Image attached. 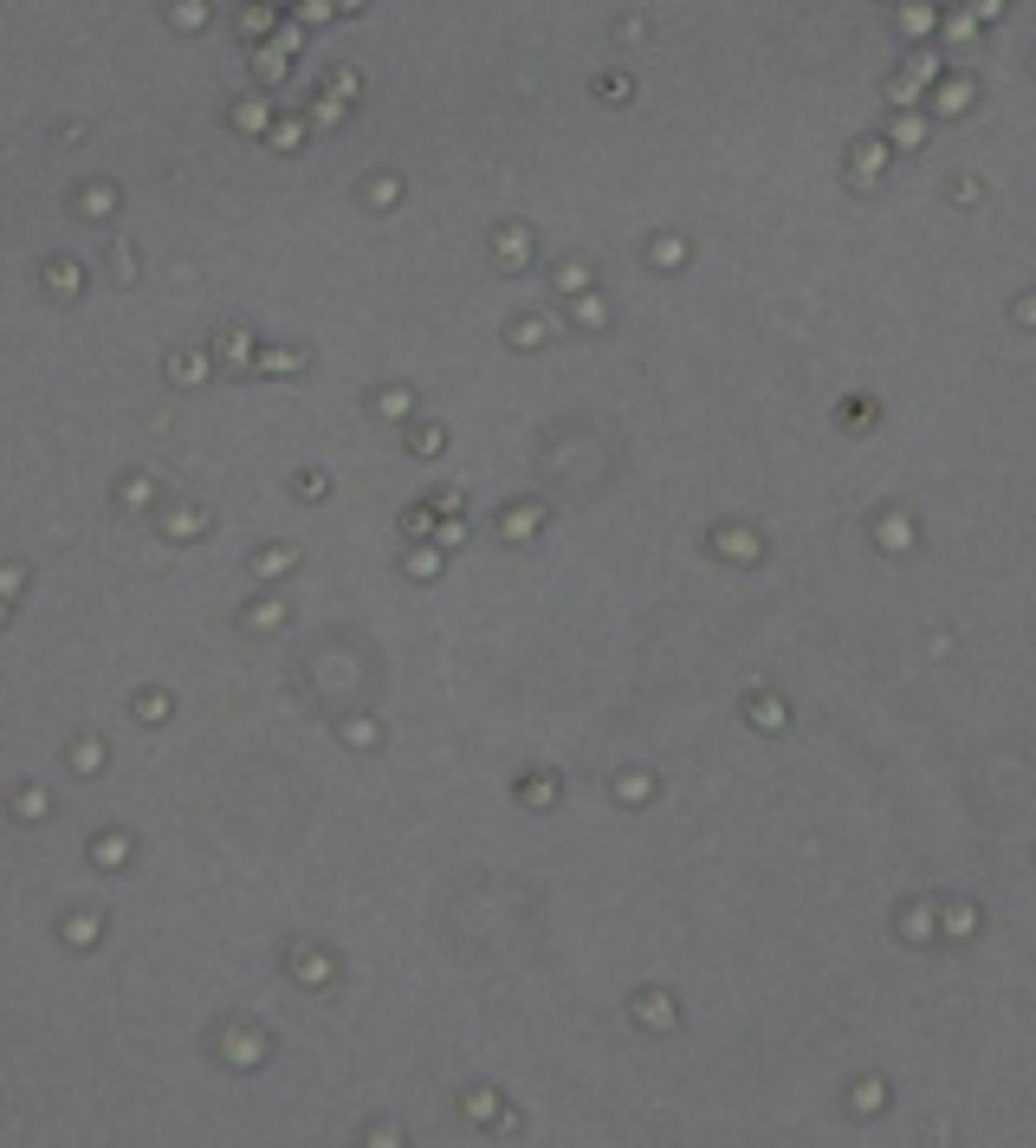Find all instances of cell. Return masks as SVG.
I'll return each instance as SVG.
<instances>
[{"label": "cell", "instance_id": "cell-1", "mask_svg": "<svg viewBox=\"0 0 1036 1148\" xmlns=\"http://www.w3.org/2000/svg\"><path fill=\"white\" fill-rule=\"evenodd\" d=\"M259 78H285V59H279V52H272V46H266V52H259Z\"/></svg>", "mask_w": 1036, "mask_h": 1148}]
</instances>
